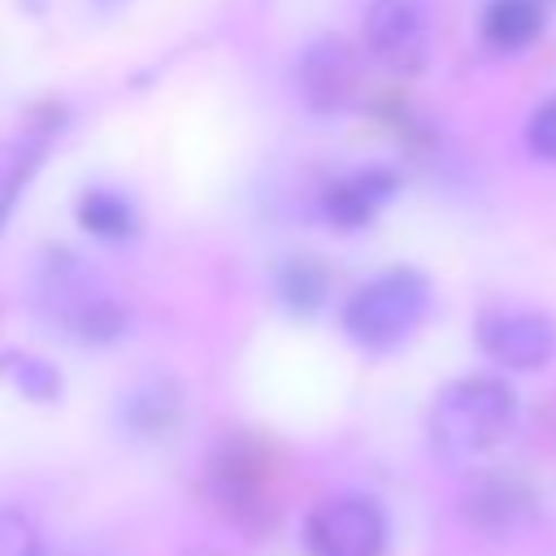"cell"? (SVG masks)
<instances>
[{"mask_svg":"<svg viewBox=\"0 0 556 556\" xmlns=\"http://www.w3.org/2000/svg\"><path fill=\"white\" fill-rule=\"evenodd\" d=\"M30 300H35V313L74 343H113L130 326L122 300L104 287V278L78 252H65V248H52L39 256L30 278Z\"/></svg>","mask_w":556,"mask_h":556,"instance_id":"6da1fadb","label":"cell"},{"mask_svg":"<svg viewBox=\"0 0 556 556\" xmlns=\"http://www.w3.org/2000/svg\"><path fill=\"white\" fill-rule=\"evenodd\" d=\"M517 421V391L495 374H473L447 382L426 417L430 447L443 460H473L495 447Z\"/></svg>","mask_w":556,"mask_h":556,"instance_id":"7a4b0ae2","label":"cell"},{"mask_svg":"<svg viewBox=\"0 0 556 556\" xmlns=\"http://www.w3.org/2000/svg\"><path fill=\"white\" fill-rule=\"evenodd\" d=\"M430 313V278L421 269L395 265L361 282L343 304V334L356 348L387 352L404 343Z\"/></svg>","mask_w":556,"mask_h":556,"instance_id":"3957f363","label":"cell"},{"mask_svg":"<svg viewBox=\"0 0 556 556\" xmlns=\"http://www.w3.org/2000/svg\"><path fill=\"white\" fill-rule=\"evenodd\" d=\"M308 556H382L387 552V513L369 495L321 500L304 521Z\"/></svg>","mask_w":556,"mask_h":556,"instance_id":"277c9868","label":"cell"},{"mask_svg":"<svg viewBox=\"0 0 556 556\" xmlns=\"http://www.w3.org/2000/svg\"><path fill=\"white\" fill-rule=\"evenodd\" d=\"M473 334L482 356L504 369H543L556 356V317L543 308H482Z\"/></svg>","mask_w":556,"mask_h":556,"instance_id":"5b68a950","label":"cell"},{"mask_svg":"<svg viewBox=\"0 0 556 556\" xmlns=\"http://www.w3.org/2000/svg\"><path fill=\"white\" fill-rule=\"evenodd\" d=\"M208 495L213 504L243 530H261L269 517L265 504V460L252 439H226L208 460Z\"/></svg>","mask_w":556,"mask_h":556,"instance_id":"8992f818","label":"cell"},{"mask_svg":"<svg viewBox=\"0 0 556 556\" xmlns=\"http://www.w3.org/2000/svg\"><path fill=\"white\" fill-rule=\"evenodd\" d=\"M365 48L400 74H413L430 56V9L426 0H369Z\"/></svg>","mask_w":556,"mask_h":556,"instance_id":"52a82bcc","label":"cell"},{"mask_svg":"<svg viewBox=\"0 0 556 556\" xmlns=\"http://www.w3.org/2000/svg\"><path fill=\"white\" fill-rule=\"evenodd\" d=\"M295 83H300V96L308 100V109L339 113L356 100L361 61L343 39H317L304 48V56L295 65Z\"/></svg>","mask_w":556,"mask_h":556,"instance_id":"ba28073f","label":"cell"},{"mask_svg":"<svg viewBox=\"0 0 556 556\" xmlns=\"http://www.w3.org/2000/svg\"><path fill=\"white\" fill-rule=\"evenodd\" d=\"M400 191V174L387 169V165H361L343 178H334L326 191H321V217L334 226V230H361L369 226Z\"/></svg>","mask_w":556,"mask_h":556,"instance_id":"9c48e42d","label":"cell"},{"mask_svg":"<svg viewBox=\"0 0 556 556\" xmlns=\"http://www.w3.org/2000/svg\"><path fill=\"white\" fill-rule=\"evenodd\" d=\"M56 130H61V113H56V109H39V113L0 148V235H4V226H9V217H13V208H17V200H22L26 182H30L35 169L43 165V156H48Z\"/></svg>","mask_w":556,"mask_h":556,"instance_id":"30bf717a","label":"cell"},{"mask_svg":"<svg viewBox=\"0 0 556 556\" xmlns=\"http://www.w3.org/2000/svg\"><path fill=\"white\" fill-rule=\"evenodd\" d=\"M547 26L543 0H486L482 9V39L495 52H521L530 48Z\"/></svg>","mask_w":556,"mask_h":556,"instance_id":"8fae6325","label":"cell"},{"mask_svg":"<svg viewBox=\"0 0 556 556\" xmlns=\"http://www.w3.org/2000/svg\"><path fill=\"white\" fill-rule=\"evenodd\" d=\"M178 413H182L178 387L165 382V378L139 382V387L122 400V421H126V430L139 434V439H161L169 426H178Z\"/></svg>","mask_w":556,"mask_h":556,"instance_id":"7c38bea8","label":"cell"},{"mask_svg":"<svg viewBox=\"0 0 556 556\" xmlns=\"http://www.w3.org/2000/svg\"><path fill=\"white\" fill-rule=\"evenodd\" d=\"M74 217H78V226H83L87 235H96V239H104V243H122V239H130V235L139 230L135 204H130L122 191H113V187H87V191L78 195Z\"/></svg>","mask_w":556,"mask_h":556,"instance_id":"4fadbf2b","label":"cell"},{"mask_svg":"<svg viewBox=\"0 0 556 556\" xmlns=\"http://www.w3.org/2000/svg\"><path fill=\"white\" fill-rule=\"evenodd\" d=\"M274 291H278V304H287L291 313H313L330 295V274L313 256H287L274 274Z\"/></svg>","mask_w":556,"mask_h":556,"instance_id":"5bb4252c","label":"cell"},{"mask_svg":"<svg viewBox=\"0 0 556 556\" xmlns=\"http://www.w3.org/2000/svg\"><path fill=\"white\" fill-rule=\"evenodd\" d=\"M0 378H9L26 400H43V404H48V400L61 395V374H56V365L43 361V356L17 352V348L0 352Z\"/></svg>","mask_w":556,"mask_h":556,"instance_id":"9a60e30c","label":"cell"},{"mask_svg":"<svg viewBox=\"0 0 556 556\" xmlns=\"http://www.w3.org/2000/svg\"><path fill=\"white\" fill-rule=\"evenodd\" d=\"M526 495H521V486H513V482H486L473 500H469V513H473V521L482 526V530H508L521 513H526Z\"/></svg>","mask_w":556,"mask_h":556,"instance_id":"2e32d148","label":"cell"},{"mask_svg":"<svg viewBox=\"0 0 556 556\" xmlns=\"http://www.w3.org/2000/svg\"><path fill=\"white\" fill-rule=\"evenodd\" d=\"M0 556H43L35 521L17 508H0Z\"/></svg>","mask_w":556,"mask_h":556,"instance_id":"e0dca14e","label":"cell"},{"mask_svg":"<svg viewBox=\"0 0 556 556\" xmlns=\"http://www.w3.org/2000/svg\"><path fill=\"white\" fill-rule=\"evenodd\" d=\"M526 148L539 161H552L556 165V96H547L543 104H534V113L526 122Z\"/></svg>","mask_w":556,"mask_h":556,"instance_id":"ac0fdd59","label":"cell"}]
</instances>
